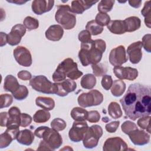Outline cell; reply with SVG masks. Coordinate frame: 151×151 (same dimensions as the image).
<instances>
[{
  "label": "cell",
  "mask_w": 151,
  "mask_h": 151,
  "mask_svg": "<svg viewBox=\"0 0 151 151\" xmlns=\"http://www.w3.org/2000/svg\"><path fill=\"white\" fill-rule=\"evenodd\" d=\"M113 79L112 77L110 75H104L103 76L101 81V84L102 87L106 90H109L111 88L112 84H113Z\"/></svg>",
  "instance_id": "44"
},
{
  "label": "cell",
  "mask_w": 151,
  "mask_h": 151,
  "mask_svg": "<svg viewBox=\"0 0 151 151\" xmlns=\"http://www.w3.org/2000/svg\"><path fill=\"white\" fill-rule=\"evenodd\" d=\"M91 68L93 69V74L97 77H101L107 73V67L103 63H97L96 64L91 65Z\"/></svg>",
  "instance_id": "38"
},
{
  "label": "cell",
  "mask_w": 151,
  "mask_h": 151,
  "mask_svg": "<svg viewBox=\"0 0 151 151\" xmlns=\"http://www.w3.org/2000/svg\"><path fill=\"white\" fill-rule=\"evenodd\" d=\"M83 75L77 67V64L71 58H67L61 61L57 67L52 76L55 83H59L66 79V77L71 80H77Z\"/></svg>",
  "instance_id": "3"
},
{
  "label": "cell",
  "mask_w": 151,
  "mask_h": 151,
  "mask_svg": "<svg viewBox=\"0 0 151 151\" xmlns=\"http://www.w3.org/2000/svg\"><path fill=\"white\" fill-rule=\"evenodd\" d=\"M16 139L19 143L29 146L32 143L34 140V134L29 129L22 130L19 131Z\"/></svg>",
  "instance_id": "22"
},
{
  "label": "cell",
  "mask_w": 151,
  "mask_h": 151,
  "mask_svg": "<svg viewBox=\"0 0 151 151\" xmlns=\"http://www.w3.org/2000/svg\"><path fill=\"white\" fill-rule=\"evenodd\" d=\"M43 140L51 150L59 148L63 144V139L58 131L48 127L42 135Z\"/></svg>",
  "instance_id": "8"
},
{
  "label": "cell",
  "mask_w": 151,
  "mask_h": 151,
  "mask_svg": "<svg viewBox=\"0 0 151 151\" xmlns=\"http://www.w3.org/2000/svg\"><path fill=\"white\" fill-rule=\"evenodd\" d=\"M29 86L35 91L44 94H56V83H52L45 76H34L29 81Z\"/></svg>",
  "instance_id": "5"
},
{
  "label": "cell",
  "mask_w": 151,
  "mask_h": 151,
  "mask_svg": "<svg viewBox=\"0 0 151 151\" xmlns=\"http://www.w3.org/2000/svg\"><path fill=\"white\" fill-rule=\"evenodd\" d=\"M36 105L42 109L50 111L55 107V101L53 99L48 97H37L35 99Z\"/></svg>",
  "instance_id": "25"
},
{
  "label": "cell",
  "mask_w": 151,
  "mask_h": 151,
  "mask_svg": "<svg viewBox=\"0 0 151 151\" xmlns=\"http://www.w3.org/2000/svg\"><path fill=\"white\" fill-rule=\"evenodd\" d=\"M38 150H51L47 143L42 140L41 141L39 145V147L37 149Z\"/></svg>",
  "instance_id": "54"
},
{
  "label": "cell",
  "mask_w": 151,
  "mask_h": 151,
  "mask_svg": "<svg viewBox=\"0 0 151 151\" xmlns=\"http://www.w3.org/2000/svg\"><path fill=\"white\" fill-rule=\"evenodd\" d=\"M57 86L56 95L60 97H64L68 93L74 91L77 88L76 83L71 79H65L63 81L55 83Z\"/></svg>",
  "instance_id": "17"
},
{
  "label": "cell",
  "mask_w": 151,
  "mask_h": 151,
  "mask_svg": "<svg viewBox=\"0 0 151 151\" xmlns=\"http://www.w3.org/2000/svg\"><path fill=\"white\" fill-rule=\"evenodd\" d=\"M108 113L110 116L114 119L121 117L122 116V111L119 104L116 101L111 102L108 106Z\"/></svg>",
  "instance_id": "30"
},
{
  "label": "cell",
  "mask_w": 151,
  "mask_h": 151,
  "mask_svg": "<svg viewBox=\"0 0 151 151\" xmlns=\"http://www.w3.org/2000/svg\"><path fill=\"white\" fill-rule=\"evenodd\" d=\"M6 127H19L21 124V111L18 107L13 106L8 110Z\"/></svg>",
  "instance_id": "19"
},
{
  "label": "cell",
  "mask_w": 151,
  "mask_h": 151,
  "mask_svg": "<svg viewBox=\"0 0 151 151\" xmlns=\"http://www.w3.org/2000/svg\"><path fill=\"white\" fill-rule=\"evenodd\" d=\"M113 72L115 76L122 80L126 79L133 81L138 76L137 70L130 67L115 66L113 68Z\"/></svg>",
  "instance_id": "12"
},
{
  "label": "cell",
  "mask_w": 151,
  "mask_h": 151,
  "mask_svg": "<svg viewBox=\"0 0 151 151\" xmlns=\"http://www.w3.org/2000/svg\"><path fill=\"white\" fill-rule=\"evenodd\" d=\"M88 111L83 108L76 107L71 110L70 115L73 119L75 121L83 122L87 120L88 117Z\"/></svg>",
  "instance_id": "27"
},
{
  "label": "cell",
  "mask_w": 151,
  "mask_h": 151,
  "mask_svg": "<svg viewBox=\"0 0 151 151\" xmlns=\"http://www.w3.org/2000/svg\"><path fill=\"white\" fill-rule=\"evenodd\" d=\"M48 127H47V126H40V127H38L34 131V135H35L38 138L42 139L43 133H44V132L46 130V129Z\"/></svg>",
  "instance_id": "52"
},
{
  "label": "cell",
  "mask_w": 151,
  "mask_h": 151,
  "mask_svg": "<svg viewBox=\"0 0 151 151\" xmlns=\"http://www.w3.org/2000/svg\"><path fill=\"white\" fill-rule=\"evenodd\" d=\"M137 125L130 121V120H127V121H125L124 123H123V124H122V126H121V129H122V130L123 131V132L126 134H127L129 132H130L131 131L137 129Z\"/></svg>",
  "instance_id": "43"
},
{
  "label": "cell",
  "mask_w": 151,
  "mask_h": 151,
  "mask_svg": "<svg viewBox=\"0 0 151 151\" xmlns=\"http://www.w3.org/2000/svg\"><path fill=\"white\" fill-rule=\"evenodd\" d=\"M103 133V129L99 125L94 124L88 127L82 140L84 146L87 149L96 147Z\"/></svg>",
  "instance_id": "7"
},
{
  "label": "cell",
  "mask_w": 151,
  "mask_h": 151,
  "mask_svg": "<svg viewBox=\"0 0 151 151\" xmlns=\"http://www.w3.org/2000/svg\"><path fill=\"white\" fill-rule=\"evenodd\" d=\"M19 86L17 79L12 75H8L5 77L4 84V88L5 91L12 93L19 88Z\"/></svg>",
  "instance_id": "26"
},
{
  "label": "cell",
  "mask_w": 151,
  "mask_h": 151,
  "mask_svg": "<svg viewBox=\"0 0 151 151\" xmlns=\"http://www.w3.org/2000/svg\"><path fill=\"white\" fill-rule=\"evenodd\" d=\"M13 55L15 61L19 65L24 67H29L32 64L31 54L27 48L18 46L13 51Z\"/></svg>",
  "instance_id": "10"
},
{
  "label": "cell",
  "mask_w": 151,
  "mask_h": 151,
  "mask_svg": "<svg viewBox=\"0 0 151 151\" xmlns=\"http://www.w3.org/2000/svg\"><path fill=\"white\" fill-rule=\"evenodd\" d=\"M78 40L81 42V43H85L90 41L91 38V34L86 29L81 31L78 35Z\"/></svg>",
  "instance_id": "48"
},
{
  "label": "cell",
  "mask_w": 151,
  "mask_h": 151,
  "mask_svg": "<svg viewBox=\"0 0 151 151\" xmlns=\"http://www.w3.org/2000/svg\"><path fill=\"white\" fill-rule=\"evenodd\" d=\"M7 2H10V3H13V4H17V5H22L25 3H26L27 1H22V0H10V1H8V0H6Z\"/></svg>",
  "instance_id": "56"
},
{
  "label": "cell",
  "mask_w": 151,
  "mask_h": 151,
  "mask_svg": "<svg viewBox=\"0 0 151 151\" xmlns=\"http://www.w3.org/2000/svg\"><path fill=\"white\" fill-rule=\"evenodd\" d=\"M142 44L140 41L133 42L127 48L126 52L128 54L131 63L136 64L139 63L142 58Z\"/></svg>",
  "instance_id": "16"
},
{
  "label": "cell",
  "mask_w": 151,
  "mask_h": 151,
  "mask_svg": "<svg viewBox=\"0 0 151 151\" xmlns=\"http://www.w3.org/2000/svg\"><path fill=\"white\" fill-rule=\"evenodd\" d=\"M86 30H87L91 35H97L100 34L103 31V27L99 25L95 20H91L88 21L86 25Z\"/></svg>",
  "instance_id": "32"
},
{
  "label": "cell",
  "mask_w": 151,
  "mask_h": 151,
  "mask_svg": "<svg viewBox=\"0 0 151 151\" xmlns=\"http://www.w3.org/2000/svg\"><path fill=\"white\" fill-rule=\"evenodd\" d=\"M95 21L101 27L107 26V24L110 21V16L102 12H99L95 18Z\"/></svg>",
  "instance_id": "40"
},
{
  "label": "cell",
  "mask_w": 151,
  "mask_h": 151,
  "mask_svg": "<svg viewBox=\"0 0 151 151\" xmlns=\"http://www.w3.org/2000/svg\"><path fill=\"white\" fill-rule=\"evenodd\" d=\"M100 119V114L97 110H91L88 112L87 120L90 123H97Z\"/></svg>",
  "instance_id": "46"
},
{
  "label": "cell",
  "mask_w": 151,
  "mask_h": 151,
  "mask_svg": "<svg viewBox=\"0 0 151 151\" xmlns=\"http://www.w3.org/2000/svg\"><path fill=\"white\" fill-rule=\"evenodd\" d=\"M106 48V42L101 39L91 40L87 42L81 43L78 55L81 64L86 67L99 63Z\"/></svg>",
  "instance_id": "2"
},
{
  "label": "cell",
  "mask_w": 151,
  "mask_h": 151,
  "mask_svg": "<svg viewBox=\"0 0 151 151\" xmlns=\"http://www.w3.org/2000/svg\"><path fill=\"white\" fill-rule=\"evenodd\" d=\"M13 140H14L13 136L7 130H6L0 135V148L3 149L8 147Z\"/></svg>",
  "instance_id": "37"
},
{
  "label": "cell",
  "mask_w": 151,
  "mask_h": 151,
  "mask_svg": "<svg viewBox=\"0 0 151 151\" xmlns=\"http://www.w3.org/2000/svg\"><path fill=\"white\" fill-rule=\"evenodd\" d=\"M0 45L1 47H3L8 43V34L5 32H0Z\"/></svg>",
  "instance_id": "53"
},
{
  "label": "cell",
  "mask_w": 151,
  "mask_h": 151,
  "mask_svg": "<svg viewBox=\"0 0 151 151\" xmlns=\"http://www.w3.org/2000/svg\"><path fill=\"white\" fill-rule=\"evenodd\" d=\"M18 77L22 80H29L32 78L31 74L26 70H21L17 74Z\"/></svg>",
  "instance_id": "50"
},
{
  "label": "cell",
  "mask_w": 151,
  "mask_h": 151,
  "mask_svg": "<svg viewBox=\"0 0 151 151\" xmlns=\"http://www.w3.org/2000/svg\"><path fill=\"white\" fill-rule=\"evenodd\" d=\"M88 128L86 121H75L68 132L70 139L73 142H79L83 140L84 136Z\"/></svg>",
  "instance_id": "9"
},
{
  "label": "cell",
  "mask_w": 151,
  "mask_h": 151,
  "mask_svg": "<svg viewBox=\"0 0 151 151\" xmlns=\"http://www.w3.org/2000/svg\"><path fill=\"white\" fill-rule=\"evenodd\" d=\"M126 84L122 80H116L111 87V93L115 97L121 96L126 90Z\"/></svg>",
  "instance_id": "28"
},
{
  "label": "cell",
  "mask_w": 151,
  "mask_h": 151,
  "mask_svg": "<svg viewBox=\"0 0 151 151\" xmlns=\"http://www.w3.org/2000/svg\"><path fill=\"white\" fill-rule=\"evenodd\" d=\"M13 102V97L9 94H2L0 96L1 109L9 107Z\"/></svg>",
  "instance_id": "42"
},
{
  "label": "cell",
  "mask_w": 151,
  "mask_h": 151,
  "mask_svg": "<svg viewBox=\"0 0 151 151\" xmlns=\"http://www.w3.org/2000/svg\"><path fill=\"white\" fill-rule=\"evenodd\" d=\"M142 47L144 48L147 52L151 51V35L147 34L145 35L142 38Z\"/></svg>",
  "instance_id": "45"
},
{
  "label": "cell",
  "mask_w": 151,
  "mask_h": 151,
  "mask_svg": "<svg viewBox=\"0 0 151 151\" xmlns=\"http://www.w3.org/2000/svg\"><path fill=\"white\" fill-rule=\"evenodd\" d=\"M120 124L119 121H113L111 122L105 126V129L107 132L109 133H114L117 130Z\"/></svg>",
  "instance_id": "49"
},
{
  "label": "cell",
  "mask_w": 151,
  "mask_h": 151,
  "mask_svg": "<svg viewBox=\"0 0 151 151\" xmlns=\"http://www.w3.org/2000/svg\"><path fill=\"white\" fill-rule=\"evenodd\" d=\"M25 33L26 28L24 25L19 24L15 25L8 34V44L11 46L18 45Z\"/></svg>",
  "instance_id": "14"
},
{
  "label": "cell",
  "mask_w": 151,
  "mask_h": 151,
  "mask_svg": "<svg viewBox=\"0 0 151 151\" xmlns=\"http://www.w3.org/2000/svg\"><path fill=\"white\" fill-rule=\"evenodd\" d=\"M96 84V78L94 74H86L83 76L80 81L81 86L87 90L92 89Z\"/></svg>",
  "instance_id": "29"
},
{
  "label": "cell",
  "mask_w": 151,
  "mask_h": 151,
  "mask_svg": "<svg viewBox=\"0 0 151 151\" xmlns=\"http://www.w3.org/2000/svg\"><path fill=\"white\" fill-rule=\"evenodd\" d=\"M107 27L114 34H123L126 32L124 22L123 20H111L107 24Z\"/></svg>",
  "instance_id": "23"
},
{
  "label": "cell",
  "mask_w": 151,
  "mask_h": 151,
  "mask_svg": "<svg viewBox=\"0 0 151 151\" xmlns=\"http://www.w3.org/2000/svg\"><path fill=\"white\" fill-rule=\"evenodd\" d=\"M51 117L50 113L48 110L42 109L38 110L33 116V120L37 123H43L47 122Z\"/></svg>",
  "instance_id": "31"
},
{
  "label": "cell",
  "mask_w": 151,
  "mask_h": 151,
  "mask_svg": "<svg viewBox=\"0 0 151 151\" xmlns=\"http://www.w3.org/2000/svg\"><path fill=\"white\" fill-rule=\"evenodd\" d=\"M150 87L136 83L128 87L120 100L126 116L134 121L137 118L150 116L151 113Z\"/></svg>",
  "instance_id": "1"
},
{
  "label": "cell",
  "mask_w": 151,
  "mask_h": 151,
  "mask_svg": "<svg viewBox=\"0 0 151 151\" xmlns=\"http://www.w3.org/2000/svg\"><path fill=\"white\" fill-rule=\"evenodd\" d=\"M150 116H146L141 117L139 118V119L137 120V125L142 129H145L146 131L150 134Z\"/></svg>",
  "instance_id": "41"
},
{
  "label": "cell",
  "mask_w": 151,
  "mask_h": 151,
  "mask_svg": "<svg viewBox=\"0 0 151 151\" xmlns=\"http://www.w3.org/2000/svg\"><path fill=\"white\" fill-rule=\"evenodd\" d=\"M110 63L113 66H121L126 63L128 58L126 56V52L123 45H119L112 49L109 54V57Z\"/></svg>",
  "instance_id": "11"
},
{
  "label": "cell",
  "mask_w": 151,
  "mask_h": 151,
  "mask_svg": "<svg viewBox=\"0 0 151 151\" xmlns=\"http://www.w3.org/2000/svg\"><path fill=\"white\" fill-rule=\"evenodd\" d=\"M127 135L132 142L137 146H143L147 144L150 142V136L149 133L138 128L129 132Z\"/></svg>",
  "instance_id": "15"
},
{
  "label": "cell",
  "mask_w": 151,
  "mask_h": 151,
  "mask_svg": "<svg viewBox=\"0 0 151 151\" xmlns=\"http://www.w3.org/2000/svg\"><path fill=\"white\" fill-rule=\"evenodd\" d=\"M50 126L52 129L58 132L63 130L66 127L67 124L64 120L57 117L51 121Z\"/></svg>",
  "instance_id": "39"
},
{
  "label": "cell",
  "mask_w": 151,
  "mask_h": 151,
  "mask_svg": "<svg viewBox=\"0 0 151 151\" xmlns=\"http://www.w3.org/2000/svg\"><path fill=\"white\" fill-rule=\"evenodd\" d=\"M142 15L145 17V24L148 27H151V9L150 1H147L145 2L144 6L141 11Z\"/></svg>",
  "instance_id": "33"
},
{
  "label": "cell",
  "mask_w": 151,
  "mask_h": 151,
  "mask_svg": "<svg viewBox=\"0 0 151 151\" xmlns=\"http://www.w3.org/2000/svg\"><path fill=\"white\" fill-rule=\"evenodd\" d=\"M32 120V118L30 115L25 113H21L20 126L24 127H27L31 123Z\"/></svg>",
  "instance_id": "47"
},
{
  "label": "cell",
  "mask_w": 151,
  "mask_h": 151,
  "mask_svg": "<svg viewBox=\"0 0 151 151\" xmlns=\"http://www.w3.org/2000/svg\"><path fill=\"white\" fill-rule=\"evenodd\" d=\"M8 120V113L4 111L0 114V125L2 127H6Z\"/></svg>",
  "instance_id": "51"
},
{
  "label": "cell",
  "mask_w": 151,
  "mask_h": 151,
  "mask_svg": "<svg viewBox=\"0 0 151 151\" xmlns=\"http://www.w3.org/2000/svg\"><path fill=\"white\" fill-rule=\"evenodd\" d=\"M114 2V0H101L99 2L97 6L98 11L99 12L106 14L112 9Z\"/></svg>",
  "instance_id": "34"
},
{
  "label": "cell",
  "mask_w": 151,
  "mask_h": 151,
  "mask_svg": "<svg viewBox=\"0 0 151 151\" xmlns=\"http://www.w3.org/2000/svg\"><path fill=\"white\" fill-rule=\"evenodd\" d=\"M98 2V1H73L71 8L75 14H81Z\"/></svg>",
  "instance_id": "20"
},
{
  "label": "cell",
  "mask_w": 151,
  "mask_h": 151,
  "mask_svg": "<svg viewBox=\"0 0 151 151\" xmlns=\"http://www.w3.org/2000/svg\"><path fill=\"white\" fill-rule=\"evenodd\" d=\"M64 34L63 28L60 25H52L46 30L45 35L47 39L52 41L60 40Z\"/></svg>",
  "instance_id": "21"
},
{
  "label": "cell",
  "mask_w": 151,
  "mask_h": 151,
  "mask_svg": "<svg viewBox=\"0 0 151 151\" xmlns=\"http://www.w3.org/2000/svg\"><path fill=\"white\" fill-rule=\"evenodd\" d=\"M55 21L64 29H73L76 24V16L68 5H59L55 14Z\"/></svg>",
  "instance_id": "4"
},
{
  "label": "cell",
  "mask_w": 151,
  "mask_h": 151,
  "mask_svg": "<svg viewBox=\"0 0 151 151\" xmlns=\"http://www.w3.org/2000/svg\"><path fill=\"white\" fill-rule=\"evenodd\" d=\"M128 146L127 143L119 137H110L105 141L103 150L104 151H122L126 150Z\"/></svg>",
  "instance_id": "13"
},
{
  "label": "cell",
  "mask_w": 151,
  "mask_h": 151,
  "mask_svg": "<svg viewBox=\"0 0 151 151\" xmlns=\"http://www.w3.org/2000/svg\"><path fill=\"white\" fill-rule=\"evenodd\" d=\"M129 5L135 8H138L142 4V1H137V0H131L128 1Z\"/></svg>",
  "instance_id": "55"
},
{
  "label": "cell",
  "mask_w": 151,
  "mask_h": 151,
  "mask_svg": "<svg viewBox=\"0 0 151 151\" xmlns=\"http://www.w3.org/2000/svg\"><path fill=\"white\" fill-rule=\"evenodd\" d=\"M103 101V95L97 90H91L88 93H83L77 99L78 104L82 107L100 105Z\"/></svg>",
  "instance_id": "6"
},
{
  "label": "cell",
  "mask_w": 151,
  "mask_h": 151,
  "mask_svg": "<svg viewBox=\"0 0 151 151\" xmlns=\"http://www.w3.org/2000/svg\"><path fill=\"white\" fill-rule=\"evenodd\" d=\"M28 93L29 91L27 87L25 86L20 85L19 88L13 92L12 94L15 99L21 101L26 99L28 96Z\"/></svg>",
  "instance_id": "35"
},
{
  "label": "cell",
  "mask_w": 151,
  "mask_h": 151,
  "mask_svg": "<svg viewBox=\"0 0 151 151\" xmlns=\"http://www.w3.org/2000/svg\"><path fill=\"white\" fill-rule=\"evenodd\" d=\"M124 21L126 31V32H133L140 28L141 26L140 19L135 16H132L126 18Z\"/></svg>",
  "instance_id": "24"
},
{
  "label": "cell",
  "mask_w": 151,
  "mask_h": 151,
  "mask_svg": "<svg viewBox=\"0 0 151 151\" xmlns=\"http://www.w3.org/2000/svg\"><path fill=\"white\" fill-rule=\"evenodd\" d=\"M54 5V1L35 0L32 2L31 8L33 12L37 15H40L51 11Z\"/></svg>",
  "instance_id": "18"
},
{
  "label": "cell",
  "mask_w": 151,
  "mask_h": 151,
  "mask_svg": "<svg viewBox=\"0 0 151 151\" xmlns=\"http://www.w3.org/2000/svg\"><path fill=\"white\" fill-rule=\"evenodd\" d=\"M23 25L28 31H32L36 29L39 27V21L37 19L28 16L25 18L23 21Z\"/></svg>",
  "instance_id": "36"
}]
</instances>
